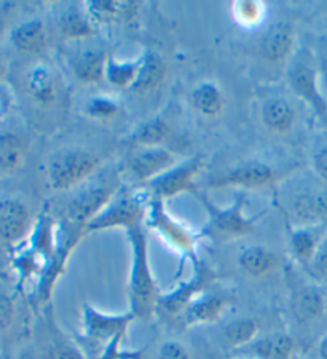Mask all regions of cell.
I'll list each match as a JSON object with an SVG mask.
<instances>
[{
  "label": "cell",
  "mask_w": 327,
  "mask_h": 359,
  "mask_svg": "<svg viewBox=\"0 0 327 359\" xmlns=\"http://www.w3.org/2000/svg\"><path fill=\"white\" fill-rule=\"evenodd\" d=\"M286 82L292 93L307 102L314 115L327 126V100L319 85L316 56L307 46H302L291 57L286 69Z\"/></svg>",
  "instance_id": "4"
},
{
  "label": "cell",
  "mask_w": 327,
  "mask_h": 359,
  "mask_svg": "<svg viewBox=\"0 0 327 359\" xmlns=\"http://www.w3.org/2000/svg\"><path fill=\"white\" fill-rule=\"evenodd\" d=\"M139 65H141V57L134 61H120L110 56L104 80H107V83L116 90H131L138 79Z\"/></svg>",
  "instance_id": "32"
},
{
  "label": "cell",
  "mask_w": 327,
  "mask_h": 359,
  "mask_svg": "<svg viewBox=\"0 0 327 359\" xmlns=\"http://www.w3.org/2000/svg\"><path fill=\"white\" fill-rule=\"evenodd\" d=\"M238 267L251 278H262L276 267V256L265 246H249L239 252Z\"/></svg>",
  "instance_id": "28"
},
{
  "label": "cell",
  "mask_w": 327,
  "mask_h": 359,
  "mask_svg": "<svg viewBox=\"0 0 327 359\" xmlns=\"http://www.w3.org/2000/svg\"><path fill=\"white\" fill-rule=\"evenodd\" d=\"M60 31L67 39H85L95 32V22L86 13L84 5H71L60 16Z\"/></svg>",
  "instance_id": "29"
},
{
  "label": "cell",
  "mask_w": 327,
  "mask_h": 359,
  "mask_svg": "<svg viewBox=\"0 0 327 359\" xmlns=\"http://www.w3.org/2000/svg\"><path fill=\"white\" fill-rule=\"evenodd\" d=\"M276 170L260 160H248L225 168L206 179L209 189H265L276 182Z\"/></svg>",
  "instance_id": "7"
},
{
  "label": "cell",
  "mask_w": 327,
  "mask_h": 359,
  "mask_svg": "<svg viewBox=\"0 0 327 359\" xmlns=\"http://www.w3.org/2000/svg\"><path fill=\"white\" fill-rule=\"evenodd\" d=\"M46 359H85L77 346L64 337H56L46 348Z\"/></svg>",
  "instance_id": "35"
},
{
  "label": "cell",
  "mask_w": 327,
  "mask_h": 359,
  "mask_svg": "<svg viewBox=\"0 0 327 359\" xmlns=\"http://www.w3.org/2000/svg\"><path fill=\"white\" fill-rule=\"evenodd\" d=\"M26 88L32 100L42 106L53 102L58 93V80L53 69L45 62L34 65L26 74Z\"/></svg>",
  "instance_id": "23"
},
{
  "label": "cell",
  "mask_w": 327,
  "mask_h": 359,
  "mask_svg": "<svg viewBox=\"0 0 327 359\" xmlns=\"http://www.w3.org/2000/svg\"><path fill=\"white\" fill-rule=\"evenodd\" d=\"M233 18L244 29H253L265 20L267 7L260 0H236L232 7Z\"/></svg>",
  "instance_id": "33"
},
{
  "label": "cell",
  "mask_w": 327,
  "mask_h": 359,
  "mask_svg": "<svg viewBox=\"0 0 327 359\" xmlns=\"http://www.w3.org/2000/svg\"><path fill=\"white\" fill-rule=\"evenodd\" d=\"M169 135H171L169 123L160 115H156V117L145 120L141 125L136 126L126 141L138 149L163 147Z\"/></svg>",
  "instance_id": "27"
},
{
  "label": "cell",
  "mask_w": 327,
  "mask_h": 359,
  "mask_svg": "<svg viewBox=\"0 0 327 359\" xmlns=\"http://www.w3.org/2000/svg\"><path fill=\"white\" fill-rule=\"evenodd\" d=\"M176 165V157L166 147L138 149L126 161V170L138 182L149 184Z\"/></svg>",
  "instance_id": "12"
},
{
  "label": "cell",
  "mask_w": 327,
  "mask_h": 359,
  "mask_svg": "<svg viewBox=\"0 0 327 359\" xmlns=\"http://www.w3.org/2000/svg\"><path fill=\"white\" fill-rule=\"evenodd\" d=\"M139 57H141V65H139L138 79L131 91L145 95V93L154 91L166 79L168 62L163 55L155 50H145Z\"/></svg>",
  "instance_id": "21"
},
{
  "label": "cell",
  "mask_w": 327,
  "mask_h": 359,
  "mask_svg": "<svg viewBox=\"0 0 327 359\" xmlns=\"http://www.w3.org/2000/svg\"><path fill=\"white\" fill-rule=\"evenodd\" d=\"M308 275L318 283H327V235L307 269Z\"/></svg>",
  "instance_id": "36"
},
{
  "label": "cell",
  "mask_w": 327,
  "mask_h": 359,
  "mask_svg": "<svg viewBox=\"0 0 327 359\" xmlns=\"http://www.w3.org/2000/svg\"><path fill=\"white\" fill-rule=\"evenodd\" d=\"M327 235V224L321 225H302L289 231V248L295 262L308 269L321 243Z\"/></svg>",
  "instance_id": "18"
},
{
  "label": "cell",
  "mask_w": 327,
  "mask_h": 359,
  "mask_svg": "<svg viewBox=\"0 0 327 359\" xmlns=\"http://www.w3.org/2000/svg\"><path fill=\"white\" fill-rule=\"evenodd\" d=\"M119 190V182L114 179H104L101 184H93L80 190L67 205L69 222L86 231V225L112 201Z\"/></svg>",
  "instance_id": "10"
},
{
  "label": "cell",
  "mask_w": 327,
  "mask_h": 359,
  "mask_svg": "<svg viewBox=\"0 0 327 359\" xmlns=\"http://www.w3.org/2000/svg\"><path fill=\"white\" fill-rule=\"evenodd\" d=\"M149 195L120 189L112 201L86 225V231H102L110 229H125L126 231L134 227H141L147 217Z\"/></svg>",
  "instance_id": "5"
},
{
  "label": "cell",
  "mask_w": 327,
  "mask_h": 359,
  "mask_svg": "<svg viewBox=\"0 0 327 359\" xmlns=\"http://www.w3.org/2000/svg\"><path fill=\"white\" fill-rule=\"evenodd\" d=\"M259 53L268 65H284L295 53V29L288 21H276L267 29L259 43Z\"/></svg>",
  "instance_id": "13"
},
{
  "label": "cell",
  "mask_w": 327,
  "mask_h": 359,
  "mask_svg": "<svg viewBox=\"0 0 327 359\" xmlns=\"http://www.w3.org/2000/svg\"><path fill=\"white\" fill-rule=\"evenodd\" d=\"M251 359H253V358H251Z\"/></svg>",
  "instance_id": "43"
},
{
  "label": "cell",
  "mask_w": 327,
  "mask_h": 359,
  "mask_svg": "<svg viewBox=\"0 0 327 359\" xmlns=\"http://www.w3.org/2000/svg\"><path fill=\"white\" fill-rule=\"evenodd\" d=\"M312 163H313V171L316 172V176L321 179V181L327 182V146L319 147L316 152L313 154Z\"/></svg>",
  "instance_id": "38"
},
{
  "label": "cell",
  "mask_w": 327,
  "mask_h": 359,
  "mask_svg": "<svg viewBox=\"0 0 327 359\" xmlns=\"http://www.w3.org/2000/svg\"><path fill=\"white\" fill-rule=\"evenodd\" d=\"M206 165V157L203 154H196L180 163L174 165L171 170L163 172L147 184V194L152 198L166 201L180 194L195 192V179L200 175Z\"/></svg>",
  "instance_id": "8"
},
{
  "label": "cell",
  "mask_w": 327,
  "mask_h": 359,
  "mask_svg": "<svg viewBox=\"0 0 327 359\" xmlns=\"http://www.w3.org/2000/svg\"><path fill=\"white\" fill-rule=\"evenodd\" d=\"M31 222V211L21 200H0V245H15L25 238Z\"/></svg>",
  "instance_id": "15"
},
{
  "label": "cell",
  "mask_w": 327,
  "mask_h": 359,
  "mask_svg": "<svg viewBox=\"0 0 327 359\" xmlns=\"http://www.w3.org/2000/svg\"><path fill=\"white\" fill-rule=\"evenodd\" d=\"M99 165V157L86 150L66 149L51 155L46 165V175L51 189L69 190L95 175Z\"/></svg>",
  "instance_id": "6"
},
{
  "label": "cell",
  "mask_w": 327,
  "mask_h": 359,
  "mask_svg": "<svg viewBox=\"0 0 327 359\" xmlns=\"http://www.w3.org/2000/svg\"><path fill=\"white\" fill-rule=\"evenodd\" d=\"M136 320L131 311L124 315H106L86 305L84 309V340L98 359H125L133 355L120 351L121 340Z\"/></svg>",
  "instance_id": "3"
},
{
  "label": "cell",
  "mask_w": 327,
  "mask_h": 359,
  "mask_svg": "<svg viewBox=\"0 0 327 359\" xmlns=\"http://www.w3.org/2000/svg\"><path fill=\"white\" fill-rule=\"evenodd\" d=\"M190 104L203 117H218L225 106L224 91L218 83L201 82L190 91Z\"/></svg>",
  "instance_id": "26"
},
{
  "label": "cell",
  "mask_w": 327,
  "mask_h": 359,
  "mask_svg": "<svg viewBox=\"0 0 327 359\" xmlns=\"http://www.w3.org/2000/svg\"><path fill=\"white\" fill-rule=\"evenodd\" d=\"M230 297L222 292H203L192 302L184 311L185 326L194 327L201 324H213L220 320L227 306L230 305Z\"/></svg>",
  "instance_id": "17"
},
{
  "label": "cell",
  "mask_w": 327,
  "mask_h": 359,
  "mask_svg": "<svg viewBox=\"0 0 327 359\" xmlns=\"http://www.w3.org/2000/svg\"><path fill=\"white\" fill-rule=\"evenodd\" d=\"M27 152L25 136L15 131H0V171L18 170Z\"/></svg>",
  "instance_id": "30"
},
{
  "label": "cell",
  "mask_w": 327,
  "mask_h": 359,
  "mask_svg": "<svg viewBox=\"0 0 327 359\" xmlns=\"http://www.w3.org/2000/svg\"><path fill=\"white\" fill-rule=\"evenodd\" d=\"M85 10L93 22L130 21L139 11V2H119V0H90L85 2Z\"/></svg>",
  "instance_id": "25"
},
{
  "label": "cell",
  "mask_w": 327,
  "mask_h": 359,
  "mask_svg": "<svg viewBox=\"0 0 327 359\" xmlns=\"http://www.w3.org/2000/svg\"><path fill=\"white\" fill-rule=\"evenodd\" d=\"M4 77H5V66H4L2 60H0V85H2V80H4Z\"/></svg>",
  "instance_id": "42"
},
{
  "label": "cell",
  "mask_w": 327,
  "mask_h": 359,
  "mask_svg": "<svg viewBox=\"0 0 327 359\" xmlns=\"http://www.w3.org/2000/svg\"><path fill=\"white\" fill-rule=\"evenodd\" d=\"M145 224L150 229H154L160 236H163L179 252L187 254V256H194L198 235L166 210L165 201L149 196Z\"/></svg>",
  "instance_id": "9"
},
{
  "label": "cell",
  "mask_w": 327,
  "mask_h": 359,
  "mask_svg": "<svg viewBox=\"0 0 327 359\" xmlns=\"http://www.w3.org/2000/svg\"><path fill=\"white\" fill-rule=\"evenodd\" d=\"M109 57L102 46H85L72 57V72L81 83L96 85L106 79Z\"/></svg>",
  "instance_id": "19"
},
{
  "label": "cell",
  "mask_w": 327,
  "mask_h": 359,
  "mask_svg": "<svg viewBox=\"0 0 327 359\" xmlns=\"http://www.w3.org/2000/svg\"><path fill=\"white\" fill-rule=\"evenodd\" d=\"M194 195L208 214V221L198 231V240H211L214 243H227L232 240L244 238L255 230L257 217H249L244 212L246 195L239 194L233 200L232 206L219 208L206 195L195 190Z\"/></svg>",
  "instance_id": "2"
},
{
  "label": "cell",
  "mask_w": 327,
  "mask_h": 359,
  "mask_svg": "<svg viewBox=\"0 0 327 359\" xmlns=\"http://www.w3.org/2000/svg\"><path fill=\"white\" fill-rule=\"evenodd\" d=\"M291 311L302 326L321 321L327 313V292L319 285L300 286L292 294Z\"/></svg>",
  "instance_id": "14"
},
{
  "label": "cell",
  "mask_w": 327,
  "mask_h": 359,
  "mask_svg": "<svg viewBox=\"0 0 327 359\" xmlns=\"http://www.w3.org/2000/svg\"><path fill=\"white\" fill-rule=\"evenodd\" d=\"M316 359H327V335L319 340L316 346Z\"/></svg>",
  "instance_id": "41"
},
{
  "label": "cell",
  "mask_w": 327,
  "mask_h": 359,
  "mask_svg": "<svg viewBox=\"0 0 327 359\" xmlns=\"http://www.w3.org/2000/svg\"><path fill=\"white\" fill-rule=\"evenodd\" d=\"M194 264L195 273L192 276V280L182 283V285L178 286L176 289H173L171 292L160 295L156 309H160L163 313H166L169 316L184 315L187 306L194 302L198 295L206 292L208 287L213 285V281L215 280L213 269L209 267L208 264L196 260L195 257Z\"/></svg>",
  "instance_id": "11"
},
{
  "label": "cell",
  "mask_w": 327,
  "mask_h": 359,
  "mask_svg": "<svg viewBox=\"0 0 327 359\" xmlns=\"http://www.w3.org/2000/svg\"><path fill=\"white\" fill-rule=\"evenodd\" d=\"M259 321L254 318H238V320L230 321L224 327L222 337L227 346H230L233 350H241L248 348L253 341L259 337Z\"/></svg>",
  "instance_id": "31"
},
{
  "label": "cell",
  "mask_w": 327,
  "mask_h": 359,
  "mask_svg": "<svg viewBox=\"0 0 327 359\" xmlns=\"http://www.w3.org/2000/svg\"><path fill=\"white\" fill-rule=\"evenodd\" d=\"M260 118L268 131L274 135H288L297 121L295 109L284 97H268L260 107Z\"/></svg>",
  "instance_id": "22"
},
{
  "label": "cell",
  "mask_w": 327,
  "mask_h": 359,
  "mask_svg": "<svg viewBox=\"0 0 327 359\" xmlns=\"http://www.w3.org/2000/svg\"><path fill=\"white\" fill-rule=\"evenodd\" d=\"M10 107V93L4 90V86L0 85V120L5 117V114L8 112Z\"/></svg>",
  "instance_id": "40"
},
{
  "label": "cell",
  "mask_w": 327,
  "mask_h": 359,
  "mask_svg": "<svg viewBox=\"0 0 327 359\" xmlns=\"http://www.w3.org/2000/svg\"><path fill=\"white\" fill-rule=\"evenodd\" d=\"M291 216L302 225H321L327 221V190L309 189L297 194L289 205Z\"/></svg>",
  "instance_id": "16"
},
{
  "label": "cell",
  "mask_w": 327,
  "mask_h": 359,
  "mask_svg": "<svg viewBox=\"0 0 327 359\" xmlns=\"http://www.w3.org/2000/svg\"><path fill=\"white\" fill-rule=\"evenodd\" d=\"M131 245L130 311L134 318L147 320L159 305L160 292L149 260V243L144 227L126 231Z\"/></svg>",
  "instance_id": "1"
},
{
  "label": "cell",
  "mask_w": 327,
  "mask_h": 359,
  "mask_svg": "<svg viewBox=\"0 0 327 359\" xmlns=\"http://www.w3.org/2000/svg\"><path fill=\"white\" fill-rule=\"evenodd\" d=\"M159 359H190V355L180 341L168 340L159 348Z\"/></svg>",
  "instance_id": "37"
},
{
  "label": "cell",
  "mask_w": 327,
  "mask_h": 359,
  "mask_svg": "<svg viewBox=\"0 0 327 359\" xmlns=\"http://www.w3.org/2000/svg\"><path fill=\"white\" fill-rule=\"evenodd\" d=\"M318 62V74H319V85L323 90V95L327 100V45H321L316 56Z\"/></svg>",
  "instance_id": "39"
},
{
  "label": "cell",
  "mask_w": 327,
  "mask_h": 359,
  "mask_svg": "<svg viewBox=\"0 0 327 359\" xmlns=\"http://www.w3.org/2000/svg\"><path fill=\"white\" fill-rule=\"evenodd\" d=\"M248 351L255 359H291L295 351V340L289 334L272 332L257 337Z\"/></svg>",
  "instance_id": "24"
},
{
  "label": "cell",
  "mask_w": 327,
  "mask_h": 359,
  "mask_svg": "<svg viewBox=\"0 0 327 359\" xmlns=\"http://www.w3.org/2000/svg\"><path fill=\"white\" fill-rule=\"evenodd\" d=\"M116 112H119V102L107 96L93 97L86 107V114L96 120H109L115 117Z\"/></svg>",
  "instance_id": "34"
},
{
  "label": "cell",
  "mask_w": 327,
  "mask_h": 359,
  "mask_svg": "<svg viewBox=\"0 0 327 359\" xmlns=\"http://www.w3.org/2000/svg\"><path fill=\"white\" fill-rule=\"evenodd\" d=\"M10 43L20 53L40 55L48 45V32L44 21L34 18L21 22L10 32Z\"/></svg>",
  "instance_id": "20"
}]
</instances>
